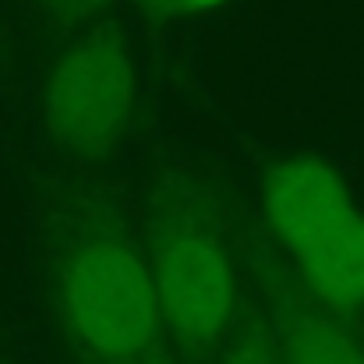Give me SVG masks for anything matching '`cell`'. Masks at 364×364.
Returning a JSON list of instances; mask_svg holds the SVG:
<instances>
[{
  "instance_id": "obj_1",
  "label": "cell",
  "mask_w": 364,
  "mask_h": 364,
  "mask_svg": "<svg viewBox=\"0 0 364 364\" xmlns=\"http://www.w3.org/2000/svg\"><path fill=\"white\" fill-rule=\"evenodd\" d=\"M64 304L78 340L103 358L141 354L163 318L149 265L114 241L78 247L64 276Z\"/></svg>"
},
{
  "instance_id": "obj_2",
  "label": "cell",
  "mask_w": 364,
  "mask_h": 364,
  "mask_svg": "<svg viewBox=\"0 0 364 364\" xmlns=\"http://www.w3.org/2000/svg\"><path fill=\"white\" fill-rule=\"evenodd\" d=\"M134 107V68L110 36L75 43L53 68L46 89V121L71 156H103Z\"/></svg>"
},
{
  "instance_id": "obj_3",
  "label": "cell",
  "mask_w": 364,
  "mask_h": 364,
  "mask_svg": "<svg viewBox=\"0 0 364 364\" xmlns=\"http://www.w3.org/2000/svg\"><path fill=\"white\" fill-rule=\"evenodd\" d=\"M152 283L159 315L184 343H213L234 311V276L213 237L177 230L156 247Z\"/></svg>"
},
{
  "instance_id": "obj_4",
  "label": "cell",
  "mask_w": 364,
  "mask_h": 364,
  "mask_svg": "<svg viewBox=\"0 0 364 364\" xmlns=\"http://www.w3.org/2000/svg\"><path fill=\"white\" fill-rule=\"evenodd\" d=\"M265 213L279 241L294 255L354 213L343 181L315 159H287L269 173Z\"/></svg>"
},
{
  "instance_id": "obj_5",
  "label": "cell",
  "mask_w": 364,
  "mask_h": 364,
  "mask_svg": "<svg viewBox=\"0 0 364 364\" xmlns=\"http://www.w3.org/2000/svg\"><path fill=\"white\" fill-rule=\"evenodd\" d=\"M308 287L336 311L364 304V216L354 209L322 237L297 251Z\"/></svg>"
},
{
  "instance_id": "obj_6",
  "label": "cell",
  "mask_w": 364,
  "mask_h": 364,
  "mask_svg": "<svg viewBox=\"0 0 364 364\" xmlns=\"http://www.w3.org/2000/svg\"><path fill=\"white\" fill-rule=\"evenodd\" d=\"M287 340L290 364H364L361 347L326 318H301Z\"/></svg>"
},
{
  "instance_id": "obj_7",
  "label": "cell",
  "mask_w": 364,
  "mask_h": 364,
  "mask_svg": "<svg viewBox=\"0 0 364 364\" xmlns=\"http://www.w3.org/2000/svg\"><path fill=\"white\" fill-rule=\"evenodd\" d=\"M152 11L159 14H191V11H209V7H220L223 0H145Z\"/></svg>"
},
{
  "instance_id": "obj_8",
  "label": "cell",
  "mask_w": 364,
  "mask_h": 364,
  "mask_svg": "<svg viewBox=\"0 0 364 364\" xmlns=\"http://www.w3.org/2000/svg\"><path fill=\"white\" fill-rule=\"evenodd\" d=\"M57 11H64V14H92V11H100L107 0H50Z\"/></svg>"
}]
</instances>
